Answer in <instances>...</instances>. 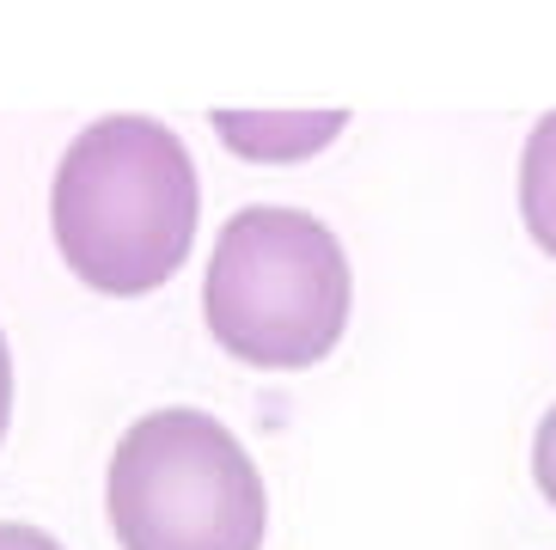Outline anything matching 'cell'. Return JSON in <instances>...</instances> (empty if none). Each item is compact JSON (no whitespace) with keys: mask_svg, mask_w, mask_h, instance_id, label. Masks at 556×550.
Listing matches in <instances>:
<instances>
[{"mask_svg":"<svg viewBox=\"0 0 556 550\" xmlns=\"http://www.w3.org/2000/svg\"><path fill=\"white\" fill-rule=\"evenodd\" d=\"M202 214L197 160L160 116L116 111L67 141L50 184L55 251L86 288L135 300L190 258Z\"/></svg>","mask_w":556,"mask_h":550,"instance_id":"6da1fadb","label":"cell"},{"mask_svg":"<svg viewBox=\"0 0 556 550\" xmlns=\"http://www.w3.org/2000/svg\"><path fill=\"white\" fill-rule=\"evenodd\" d=\"M349 307L355 275L318 214L251 202L220 227L202 275V318L232 361L263 373L318 367L343 342Z\"/></svg>","mask_w":556,"mask_h":550,"instance_id":"7a4b0ae2","label":"cell"},{"mask_svg":"<svg viewBox=\"0 0 556 550\" xmlns=\"http://www.w3.org/2000/svg\"><path fill=\"white\" fill-rule=\"evenodd\" d=\"M104 514L123 550H263L269 489L227 422L172 404L116 440Z\"/></svg>","mask_w":556,"mask_h":550,"instance_id":"3957f363","label":"cell"},{"mask_svg":"<svg viewBox=\"0 0 556 550\" xmlns=\"http://www.w3.org/2000/svg\"><path fill=\"white\" fill-rule=\"evenodd\" d=\"M349 129V111H214V135L251 165L312 160Z\"/></svg>","mask_w":556,"mask_h":550,"instance_id":"277c9868","label":"cell"},{"mask_svg":"<svg viewBox=\"0 0 556 550\" xmlns=\"http://www.w3.org/2000/svg\"><path fill=\"white\" fill-rule=\"evenodd\" d=\"M520 214L544 258H556V111L532 123L520 153Z\"/></svg>","mask_w":556,"mask_h":550,"instance_id":"5b68a950","label":"cell"},{"mask_svg":"<svg viewBox=\"0 0 556 550\" xmlns=\"http://www.w3.org/2000/svg\"><path fill=\"white\" fill-rule=\"evenodd\" d=\"M532 477H539V496L556 508V404L544 410L539 435H532Z\"/></svg>","mask_w":556,"mask_h":550,"instance_id":"8992f818","label":"cell"},{"mask_svg":"<svg viewBox=\"0 0 556 550\" xmlns=\"http://www.w3.org/2000/svg\"><path fill=\"white\" fill-rule=\"evenodd\" d=\"M0 550H62L43 526H18V520H0Z\"/></svg>","mask_w":556,"mask_h":550,"instance_id":"52a82bcc","label":"cell"},{"mask_svg":"<svg viewBox=\"0 0 556 550\" xmlns=\"http://www.w3.org/2000/svg\"><path fill=\"white\" fill-rule=\"evenodd\" d=\"M7 422H13V355H7V337H0V440H7Z\"/></svg>","mask_w":556,"mask_h":550,"instance_id":"ba28073f","label":"cell"}]
</instances>
